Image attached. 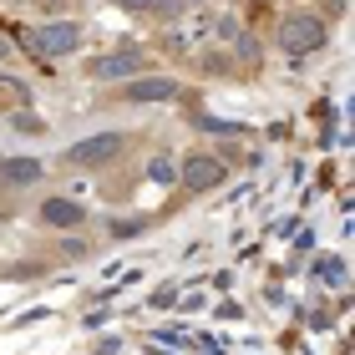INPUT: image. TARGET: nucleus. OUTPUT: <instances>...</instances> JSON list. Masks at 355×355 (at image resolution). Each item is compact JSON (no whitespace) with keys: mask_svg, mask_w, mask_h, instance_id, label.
I'll return each mask as SVG.
<instances>
[{"mask_svg":"<svg viewBox=\"0 0 355 355\" xmlns=\"http://www.w3.org/2000/svg\"><path fill=\"white\" fill-rule=\"evenodd\" d=\"M0 178H6L10 188L36 183V178H41V163H36V157H6V163H0Z\"/></svg>","mask_w":355,"mask_h":355,"instance_id":"6e6552de","label":"nucleus"},{"mask_svg":"<svg viewBox=\"0 0 355 355\" xmlns=\"http://www.w3.org/2000/svg\"><path fill=\"white\" fill-rule=\"evenodd\" d=\"M315 274H320L325 284H345V264H340V259H320Z\"/></svg>","mask_w":355,"mask_h":355,"instance_id":"9d476101","label":"nucleus"},{"mask_svg":"<svg viewBox=\"0 0 355 355\" xmlns=\"http://www.w3.org/2000/svg\"><path fill=\"white\" fill-rule=\"evenodd\" d=\"M76 41H82V26H76V21H56V26L31 31V51H36V56H71Z\"/></svg>","mask_w":355,"mask_h":355,"instance_id":"f03ea898","label":"nucleus"},{"mask_svg":"<svg viewBox=\"0 0 355 355\" xmlns=\"http://www.w3.org/2000/svg\"><path fill=\"white\" fill-rule=\"evenodd\" d=\"M41 218L51 223V229H76V223H82V203H71V198H46V203H41Z\"/></svg>","mask_w":355,"mask_h":355,"instance_id":"423d86ee","label":"nucleus"},{"mask_svg":"<svg viewBox=\"0 0 355 355\" xmlns=\"http://www.w3.org/2000/svg\"><path fill=\"white\" fill-rule=\"evenodd\" d=\"M223 178H229V173H223V163H218V157H208V153H193L188 163L178 168V183H188L193 193H214Z\"/></svg>","mask_w":355,"mask_h":355,"instance_id":"20e7f679","label":"nucleus"},{"mask_svg":"<svg viewBox=\"0 0 355 355\" xmlns=\"http://www.w3.org/2000/svg\"><path fill=\"white\" fill-rule=\"evenodd\" d=\"M122 153V132H96V137H82L76 148H67V163L71 168H96V163H112Z\"/></svg>","mask_w":355,"mask_h":355,"instance_id":"7ed1b4c3","label":"nucleus"},{"mask_svg":"<svg viewBox=\"0 0 355 355\" xmlns=\"http://www.w3.org/2000/svg\"><path fill=\"white\" fill-rule=\"evenodd\" d=\"M320 46H325V21H320V15L295 10V15H284V21H279V51L310 56V51H320Z\"/></svg>","mask_w":355,"mask_h":355,"instance_id":"f257e3e1","label":"nucleus"},{"mask_svg":"<svg viewBox=\"0 0 355 355\" xmlns=\"http://www.w3.org/2000/svg\"><path fill=\"white\" fill-rule=\"evenodd\" d=\"M142 67V56L137 51H112V56H102V61H96V76H102V82H117V76H132Z\"/></svg>","mask_w":355,"mask_h":355,"instance_id":"0eeeda50","label":"nucleus"},{"mask_svg":"<svg viewBox=\"0 0 355 355\" xmlns=\"http://www.w3.org/2000/svg\"><path fill=\"white\" fill-rule=\"evenodd\" d=\"M122 96L127 102H168V96H178V82L173 76H148V82H127Z\"/></svg>","mask_w":355,"mask_h":355,"instance_id":"39448f33","label":"nucleus"},{"mask_svg":"<svg viewBox=\"0 0 355 355\" xmlns=\"http://www.w3.org/2000/svg\"><path fill=\"white\" fill-rule=\"evenodd\" d=\"M26 102V87L21 82H0V107H21Z\"/></svg>","mask_w":355,"mask_h":355,"instance_id":"9b49d317","label":"nucleus"},{"mask_svg":"<svg viewBox=\"0 0 355 355\" xmlns=\"http://www.w3.org/2000/svg\"><path fill=\"white\" fill-rule=\"evenodd\" d=\"M148 178H153L157 188H173V183H178V168H173V157H153V163H148Z\"/></svg>","mask_w":355,"mask_h":355,"instance_id":"1a4fd4ad","label":"nucleus"},{"mask_svg":"<svg viewBox=\"0 0 355 355\" xmlns=\"http://www.w3.org/2000/svg\"><path fill=\"white\" fill-rule=\"evenodd\" d=\"M6 51H10V46H6V41H0V56H6Z\"/></svg>","mask_w":355,"mask_h":355,"instance_id":"ddd939ff","label":"nucleus"},{"mask_svg":"<svg viewBox=\"0 0 355 355\" xmlns=\"http://www.w3.org/2000/svg\"><path fill=\"white\" fill-rule=\"evenodd\" d=\"M168 0H122V10H132V15H142V10H163Z\"/></svg>","mask_w":355,"mask_h":355,"instance_id":"f8f14e48","label":"nucleus"}]
</instances>
